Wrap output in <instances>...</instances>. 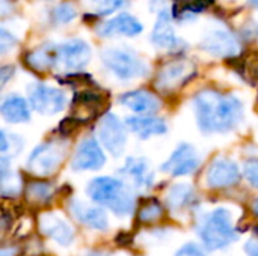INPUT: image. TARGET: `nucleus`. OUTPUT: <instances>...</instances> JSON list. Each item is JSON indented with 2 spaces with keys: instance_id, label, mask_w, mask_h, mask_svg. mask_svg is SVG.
Here are the masks:
<instances>
[{
  "instance_id": "obj_1",
  "label": "nucleus",
  "mask_w": 258,
  "mask_h": 256,
  "mask_svg": "<svg viewBox=\"0 0 258 256\" xmlns=\"http://www.w3.org/2000/svg\"><path fill=\"white\" fill-rule=\"evenodd\" d=\"M194 112L198 128L204 134H225L236 130L243 121V103L213 89H204L194 98Z\"/></svg>"
},
{
  "instance_id": "obj_2",
  "label": "nucleus",
  "mask_w": 258,
  "mask_h": 256,
  "mask_svg": "<svg viewBox=\"0 0 258 256\" xmlns=\"http://www.w3.org/2000/svg\"><path fill=\"white\" fill-rule=\"evenodd\" d=\"M89 198L113 211L116 216H128L135 208V196L132 190L112 177H98L88 184Z\"/></svg>"
},
{
  "instance_id": "obj_3",
  "label": "nucleus",
  "mask_w": 258,
  "mask_h": 256,
  "mask_svg": "<svg viewBox=\"0 0 258 256\" xmlns=\"http://www.w3.org/2000/svg\"><path fill=\"white\" fill-rule=\"evenodd\" d=\"M198 234L209 250H219L231 244L237 238L231 211L227 208L213 210L200 222Z\"/></svg>"
},
{
  "instance_id": "obj_4",
  "label": "nucleus",
  "mask_w": 258,
  "mask_h": 256,
  "mask_svg": "<svg viewBox=\"0 0 258 256\" xmlns=\"http://www.w3.org/2000/svg\"><path fill=\"white\" fill-rule=\"evenodd\" d=\"M104 68L118 80L130 81L148 74L147 62L132 48L107 47L100 54Z\"/></svg>"
},
{
  "instance_id": "obj_5",
  "label": "nucleus",
  "mask_w": 258,
  "mask_h": 256,
  "mask_svg": "<svg viewBox=\"0 0 258 256\" xmlns=\"http://www.w3.org/2000/svg\"><path fill=\"white\" fill-rule=\"evenodd\" d=\"M67 155V143L50 140L38 145L27 158V170L36 177H48L54 174Z\"/></svg>"
},
{
  "instance_id": "obj_6",
  "label": "nucleus",
  "mask_w": 258,
  "mask_h": 256,
  "mask_svg": "<svg viewBox=\"0 0 258 256\" xmlns=\"http://www.w3.org/2000/svg\"><path fill=\"white\" fill-rule=\"evenodd\" d=\"M27 101L30 109L44 116H54L67 106V95L60 88L44 83H32L27 88Z\"/></svg>"
},
{
  "instance_id": "obj_7",
  "label": "nucleus",
  "mask_w": 258,
  "mask_h": 256,
  "mask_svg": "<svg viewBox=\"0 0 258 256\" xmlns=\"http://www.w3.org/2000/svg\"><path fill=\"white\" fill-rule=\"evenodd\" d=\"M127 125L112 112L106 113L97 125V139L112 154L119 157L127 145Z\"/></svg>"
},
{
  "instance_id": "obj_8",
  "label": "nucleus",
  "mask_w": 258,
  "mask_h": 256,
  "mask_svg": "<svg viewBox=\"0 0 258 256\" xmlns=\"http://www.w3.org/2000/svg\"><path fill=\"white\" fill-rule=\"evenodd\" d=\"M56 56L59 68L67 71H79L91 62L92 50L85 39L70 38L60 44H56Z\"/></svg>"
},
{
  "instance_id": "obj_9",
  "label": "nucleus",
  "mask_w": 258,
  "mask_h": 256,
  "mask_svg": "<svg viewBox=\"0 0 258 256\" xmlns=\"http://www.w3.org/2000/svg\"><path fill=\"white\" fill-rule=\"evenodd\" d=\"M197 74V66L190 60H171L165 63L156 77V88L162 92H172L187 83Z\"/></svg>"
},
{
  "instance_id": "obj_10",
  "label": "nucleus",
  "mask_w": 258,
  "mask_h": 256,
  "mask_svg": "<svg viewBox=\"0 0 258 256\" xmlns=\"http://www.w3.org/2000/svg\"><path fill=\"white\" fill-rule=\"evenodd\" d=\"M200 45L206 53L216 56V57H222V59L236 57L242 50V45L237 36L225 29L209 30L203 36V41Z\"/></svg>"
},
{
  "instance_id": "obj_11",
  "label": "nucleus",
  "mask_w": 258,
  "mask_h": 256,
  "mask_svg": "<svg viewBox=\"0 0 258 256\" xmlns=\"http://www.w3.org/2000/svg\"><path fill=\"white\" fill-rule=\"evenodd\" d=\"M201 164V158L197 149L190 143H180L169 158L160 166L162 172L171 174L172 177L192 175Z\"/></svg>"
},
{
  "instance_id": "obj_12",
  "label": "nucleus",
  "mask_w": 258,
  "mask_h": 256,
  "mask_svg": "<svg viewBox=\"0 0 258 256\" xmlns=\"http://www.w3.org/2000/svg\"><path fill=\"white\" fill-rule=\"evenodd\" d=\"M106 155L103 152V148L100 142L95 137H86L83 139L71 160V169L76 172H85V170H98L104 166Z\"/></svg>"
},
{
  "instance_id": "obj_13",
  "label": "nucleus",
  "mask_w": 258,
  "mask_h": 256,
  "mask_svg": "<svg viewBox=\"0 0 258 256\" xmlns=\"http://www.w3.org/2000/svg\"><path fill=\"white\" fill-rule=\"evenodd\" d=\"M240 177V169L236 161L219 157L209 166L206 183L210 189H228L239 184Z\"/></svg>"
},
{
  "instance_id": "obj_14",
  "label": "nucleus",
  "mask_w": 258,
  "mask_h": 256,
  "mask_svg": "<svg viewBox=\"0 0 258 256\" xmlns=\"http://www.w3.org/2000/svg\"><path fill=\"white\" fill-rule=\"evenodd\" d=\"M142 32H144V24L128 12H121L97 27V33L101 38H113V36L133 38L141 35Z\"/></svg>"
},
{
  "instance_id": "obj_15",
  "label": "nucleus",
  "mask_w": 258,
  "mask_h": 256,
  "mask_svg": "<svg viewBox=\"0 0 258 256\" xmlns=\"http://www.w3.org/2000/svg\"><path fill=\"white\" fill-rule=\"evenodd\" d=\"M150 39L157 48H165V50H177L183 44V41L175 35L172 26V15L168 8L157 12V20L153 27Z\"/></svg>"
},
{
  "instance_id": "obj_16",
  "label": "nucleus",
  "mask_w": 258,
  "mask_h": 256,
  "mask_svg": "<svg viewBox=\"0 0 258 256\" xmlns=\"http://www.w3.org/2000/svg\"><path fill=\"white\" fill-rule=\"evenodd\" d=\"M119 104L136 115H154L160 110V98L147 89H136L119 97Z\"/></svg>"
},
{
  "instance_id": "obj_17",
  "label": "nucleus",
  "mask_w": 258,
  "mask_h": 256,
  "mask_svg": "<svg viewBox=\"0 0 258 256\" xmlns=\"http://www.w3.org/2000/svg\"><path fill=\"white\" fill-rule=\"evenodd\" d=\"M127 128L139 139L147 140L156 136H163L168 131V125L165 119L157 118L154 115H136L128 116L125 119Z\"/></svg>"
},
{
  "instance_id": "obj_18",
  "label": "nucleus",
  "mask_w": 258,
  "mask_h": 256,
  "mask_svg": "<svg viewBox=\"0 0 258 256\" xmlns=\"http://www.w3.org/2000/svg\"><path fill=\"white\" fill-rule=\"evenodd\" d=\"M39 229L44 235L50 237L56 243L62 246H68L73 238H74V231L73 228L57 214L54 213H44L38 219Z\"/></svg>"
},
{
  "instance_id": "obj_19",
  "label": "nucleus",
  "mask_w": 258,
  "mask_h": 256,
  "mask_svg": "<svg viewBox=\"0 0 258 256\" xmlns=\"http://www.w3.org/2000/svg\"><path fill=\"white\" fill-rule=\"evenodd\" d=\"M0 116L8 124H26L32 118L30 104L24 97L11 94L0 101Z\"/></svg>"
},
{
  "instance_id": "obj_20",
  "label": "nucleus",
  "mask_w": 258,
  "mask_h": 256,
  "mask_svg": "<svg viewBox=\"0 0 258 256\" xmlns=\"http://www.w3.org/2000/svg\"><path fill=\"white\" fill-rule=\"evenodd\" d=\"M103 106H104V98H101L98 92L83 91L80 94H76L71 103V109L74 110L73 118L77 122H85L88 119H92Z\"/></svg>"
},
{
  "instance_id": "obj_21",
  "label": "nucleus",
  "mask_w": 258,
  "mask_h": 256,
  "mask_svg": "<svg viewBox=\"0 0 258 256\" xmlns=\"http://www.w3.org/2000/svg\"><path fill=\"white\" fill-rule=\"evenodd\" d=\"M132 184L138 189H148L153 184L154 175L150 169L148 161L144 157H128L119 170Z\"/></svg>"
},
{
  "instance_id": "obj_22",
  "label": "nucleus",
  "mask_w": 258,
  "mask_h": 256,
  "mask_svg": "<svg viewBox=\"0 0 258 256\" xmlns=\"http://www.w3.org/2000/svg\"><path fill=\"white\" fill-rule=\"evenodd\" d=\"M26 65L35 72H45L57 66L56 44H44L35 50H30L24 56Z\"/></svg>"
},
{
  "instance_id": "obj_23",
  "label": "nucleus",
  "mask_w": 258,
  "mask_h": 256,
  "mask_svg": "<svg viewBox=\"0 0 258 256\" xmlns=\"http://www.w3.org/2000/svg\"><path fill=\"white\" fill-rule=\"evenodd\" d=\"M71 211L76 216V219L79 222H82L83 225H86L92 229H97V231L107 229V216L101 208L85 205L80 201H73Z\"/></svg>"
},
{
  "instance_id": "obj_24",
  "label": "nucleus",
  "mask_w": 258,
  "mask_h": 256,
  "mask_svg": "<svg viewBox=\"0 0 258 256\" xmlns=\"http://www.w3.org/2000/svg\"><path fill=\"white\" fill-rule=\"evenodd\" d=\"M23 190V181L18 174L9 169V161L5 157L0 163V195L14 198Z\"/></svg>"
},
{
  "instance_id": "obj_25",
  "label": "nucleus",
  "mask_w": 258,
  "mask_h": 256,
  "mask_svg": "<svg viewBox=\"0 0 258 256\" xmlns=\"http://www.w3.org/2000/svg\"><path fill=\"white\" fill-rule=\"evenodd\" d=\"M172 18L180 21H189L197 17L200 12L206 11L210 5V0H172Z\"/></svg>"
},
{
  "instance_id": "obj_26",
  "label": "nucleus",
  "mask_w": 258,
  "mask_h": 256,
  "mask_svg": "<svg viewBox=\"0 0 258 256\" xmlns=\"http://www.w3.org/2000/svg\"><path fill=\"white\" fill-rule=\"evenodd\" d=\"M195 198V192L189 184H175L166 195V204L171 210H181L187 207Z\"/></svg>"
},
{
  "instance_id": "obj_27",
  "label": "nucleus",
  "mask_w": 258,
  "mask_h": 256,
  "mask_svg": "<svg viewBox=\"0 0 258 256\" xmlns=\"http://www.w3.org/2000/svg\"><path fill=\"white\" fill-rule=\"evenodd\" d=\"M53 193L54 187L45 181H32L24 189L26 199L32 204H45L51 199Z\"/></svg>"
},
{
  "instance_id": "obj_28",
  "label": "nucleus",
  "mask_w": 258,
  "mask_h": 256,
  "mask_svg": "<svg viewBox=\"0 0 258 256\" xmlns=\"http://www.w3.org/2000/svg\"><path fill=\"white\" fill-rule=\"evenodd\" d=\"M163 216V207L157 199H148L142 204L138 211V219L141 223H154Z\"/></svg>"
},
{
  "instance_id": "obj_29",
  "label": "nucleus",
  "mask_w": 258,
  "mask_h": 256,
  "mask_svg": "<svg viewBox=\"0 0 258 256\" xmlns=\"http://www.w3.org/2000/svg\"><path fill=\"white\" fill-rule=\"evenodd\" d=\"M77 15H79L77 8L73 3H70V2H62V3L56 5L53 12H51L53 21L56 24H68L73 20H76Z\"/></svg>"
},
{
  "instance_id": "obj_30",
  "label": "nucleus",
  "mask_w": 258,
  "mask_h": 256,
  "mask_svg": "<svg viewBox=\"0 0 258 256\" xmlns=\"http://www.w3.org/2000/svg\"><path fill=\"white\" fill-rule=\"evenodd\" d=\"M94 12L100 17L112 15L113 12L125 8L128 5V0H92Z\"/></svg>"
},
{
  "instance_id": "obj_31",
  "label": "nucleus",
  "mask_w": 258,
  "mask_h": 256,
  "mask_svg": "<svg viewBox=\"0 0 258 256\" xmlns=\"http://www.w3.org/2000/svg\"><path fill=\"white\" fill-rule=\"evenodd\" d=\"M17 45H18L17 36L11 30L0 26V56L11 53Z\"/></svg>"
},
{
  "instance_id": "obj_32",
  "label": "nucleus",
  "mask_w": 258,
  "mask_h": 256,
  "mask_svg": "<svg viewBox=\"0 0 258 256\" xmlns=\"http://www.w3.org/2000/svg\"><path fill=\"white\" fill-rule=\"evenodd\" d=\"M243 175L252 187L258 189V158H249L243 163Z\"/></svg>"
},
{
  "instance_id": "obj_33",
  "label": "nucleus",
  "mask_w": 258,
  "mask_h": 256,
  "mask_svg": "<svg viewBox=\"0 0 258 256\" xmlns=\"http://www.w3.org/2000/svg\"><path fill=\"white\" fill-rule=\"evenodd\" d=\"M175 256H207L206 252L203 250L201 246H198L197 243H187L184 246H181Z\"/></svg>"
},
{
  "instance_id": "obj_34",
  "label": "nucleus",
  "mask_w": 258,
  "mask_h": 256,
  "mask_svg": "<svg viewBox=\"0 0 258 256\" xmlns=\"http://www.w3.org/2000/svg\"><path fill=\"white\" fill-rule=\"evenodd\" d=\"M9 152L15 154V151H14V140H11L8 133H5L0 128V155L9 154Z\"/></svg>"
},
{
  "instance_id": "obj_35",
  "label": "nucleus",
  "mask_w": 258,
  "mask_h": 256,
  "mask_svg": "<svg viewBox=\"0 0 258 256\" xmlns=\"http://www.w3.org/2000/svg\"><path fill=\"white\" fill-rule=\"evenodd\" d=\"M14 72H15V68L12 65H3V66H0V91L14 77Z\"/></svg>"
},
{
  "instance_id": "obj_36",
  "label": "nucleus",
  "mask_w": 258,
  "mask_h": 256,
  "mask_svg": "<svg viewBox=\"0 0 258 256\" xmlns=\"http://www.w3.org/2000/svg\"><path fill=\"white\" fill-rule=\"evenodd\" d=\"M9 228H11V216L3 210H0V238L6 235Z\"/></svg>"
},
{
  "instance_id": "obj_37",
  "label": "nucleus",
  "mask_w": 258,
  "mask_h": 256,
  "mask_svg": "<svg viewBox=\"0 0 258 256\" xmlns=\"http://www.w3.org/2000/svg\"><path fill=\"white\" fill-rule=\"evenodd\" d=\"M245 252L248 256H258V235L249 238L245 244Z\"/></svg>"
},
{
  "instance_id": "obj_38",
  "label": "nucleus",
  "mask_w": 258,
  "mask_h": 256,
  "mask_svg": "<svg viewBox=\"0 0 258 256\" xmlns=\"http://www.w3.org/2000/svg\"><path fill=\"white\" fill-rule=\"evenodd\" d=\"M252 211L255 213V216H258V198L254 201V204H252Z\"/></svg>"
},
{
  "instance_id": "obj_39",
  "label": "nucleus",
  "mask_w": 258,
  "mask_h": 256,
  "mask_svg": "<svg viewBox=\"0 0 258 256\" xmlns=\"http://www.w3.org/2000/svg\"><path fill=\"white\" fill-rule=\"evenodd\" d=\"M0 256H14L11 250H0Z\"/></svg>"
},
{
  "instance_id": "obj_40",
  "label": "nucleus",
  "mask_w": 258,
  "mask_h": 256,
  "mask_svg": "<svg viewBox=\"0 0 258 256\" xmlns=\"http://www.w3.org/2000/svg\"><path fill=\"white\" fill-rule=\"evenodd\" d=\"M89 256H109V255H106V253H103V252H94V253H91Z\"/></svg>"
},
{
  "instance_id": "obj_41",
  "label": "nucleus",
  "mask_w": 258,
  "mask_h": 256,
  "mask_svg": "<svg viewBox=\"0 0 258 256\" xmlns=\"http://www.w3.org/2000/svg\"><path fill=\"white\" fill-rule=\"evenodd\" d=\"M249 3H251L252 6H255V8H258V0H249Z\"/></svg>"
}]
</instances>
